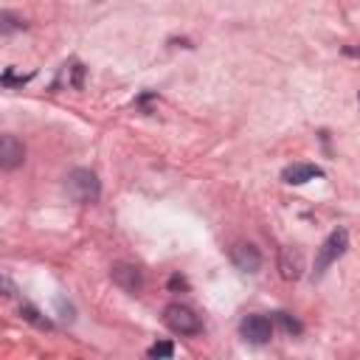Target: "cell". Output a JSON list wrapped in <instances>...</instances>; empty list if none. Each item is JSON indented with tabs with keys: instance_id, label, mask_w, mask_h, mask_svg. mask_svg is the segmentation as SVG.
Listing matches in <instances>:
<instances>
[{
	"instance_id": "6da1fadb",
	"label": "cell",
	"mask_w": 360,
	"mask_h": 360,
	"mask_svg": "<svg viewBox=\"0 0 360 360\" xmlns=\"http://www.w3.org/2000/svg\"><path fill=\"white\" fill-rule=\"evenodd\" d=\"M65 186H68V194L82 205L96 202L101 194V183H98L96 172H90V169H73L65 180Z\"/></svg>"
},
{
	"instance_id": "7a4b0ae2",
	"label": "cell",
	"mask_w": 360,
	"mask_h": 360,
	"mask_svg": "<svg viewBox=\"0 0 360 360\" xmlns=\"http://www.w3.org/2000/svg\"><path fill=\"white\" fill-rule=\"evenodd\" d=\"M346 248H349V233H346L343 228H335V231L323 239V245H321V250H318V259H315V276H323L326 267H329L332 262H338V259L346 253Z\"/></svg>"
},
{
	"instance_id": "3957f363",
	"label": "cell",
	"mask_w": 360,
	"mask_h": 360,
	"mask_svg": "<svg viewBox=\"0 0 360 360\" xmlns=\"http://www.w3.org/2000/svg\"><path fill=\"white\" fill-rule=\"evenodd\" d=\"M163 323L177 335H197L200 332V315H194L186 304H169L163 309Z\"/></svg>"
},
{
	"instance_id": "277c9868",
	"label": "cell",
	"mask_w": 360,
	"mask_h": 360,
	"mask_svg": "<svg viewBox=\"0 0 360 360\" xmlns=\"http://www.w3.org/2000/svg\"><path fill=\"white\" fill-rule=\"evenodd\" d=\"M239 332H242V338H245L248 343L262 346V343H267V340L273 338V323H270V318H267V315L253 312V315H245V318H242Z\"/></svg>"
},
{
	"instance_id": "5b68a950",
	"label": "cell",
	"mask_w": 360,
	"mask_h": 360,
	"mask_svg": "<svg viewBox=\"0 0 360 360\" xmlns=\"http://www.w3.org/2000/svg\"><path fill=\"white\" fill-rule=\"evenodd\" d=\"M110 276H112V284H115V287H121V290H124V292H129V295H138V292H141V287H143V276H141V270H138L135 264L118 262V264H112Z\"/></svg>"
},
{
	"instance_id": "8992f818",
	"label": "cell",
	"mask_w": 360,
	"mask_h": 360,
	"mask_svg": "<svg viewBox=\"0 0 360 360\" xmlns=\"http://www.w3.org/2000/svg\"><path fill=\"white\" fill-rule=\"evenodd\" d=\"M231 262H233L236 270H242V273H256V270L262 267V253H259L253 245H248V242H236V245L231 248Z\"/></svg>"
},
{
	"instance_id": "52a82bcc",
	"label": "cell",
	"mask_w": 360,
	"mask_h": 360,
	"mask_svg": "<svg viewBox=\"0 0 360 360\" xmlns=\"http://www.w3.org/2000/svg\"><path fill=\"white\" fill-rule=\"evenodd\" d=\"M22 160H25V146H22L14 135H3V138H0V166H3L6 172H11V169H17Z\"/></svg>"
},
{
	"instance_id": "ba28073f",
	"label": "cell",
	"mask_w": 360,
	"mask_h": 360,
	"mask_svg": "<svg viewBox=\"0 0 360 360\" xmlns=\"http://www.w3.org/2000/svg\"><path fill=\"white\" fill-rule=\"evenodd\" d=\"M278 270H281V278H287V281L301 278V273H304V256H301V250L281 248V253H278Z\"/></svg>"
},
{
	"instance_id": "9c48e42d",
	"label": "cell",
	"mask_w": 360,
	"mask_h": 360,
	"mask_svg": "<svg viewBox=\"0 0 360 360\" xmlns=\"http://www.w3.org/2000/svg\"><path fill=\"white\" fill-rule=\"evenodd\" d=\"M315 177H323V172L315 163H292V166H287L281 172V180L287 186H304V183H309Z\"/></svg>"
},
{
	"instance_id": "30bf717a",
	"label": "cell",
	"mask_w": 360,
	"mask_h": 360,
	"mask_svg": "<svg viewBox=\"0 0 360 360\" xmlns=\"http://www.w3.org/2000/svg\"><path fill=\"white\" fill-rule=\"evenodd\" d=\"M20 315H22L28 323L39 326V329H51V321H48V318H42V315H39V309H34L31 304H22V307H20Z\"/></svg>"
},
{
	"instance_id": "8fae6325",
	"label": "cell",
	"mask_w": 360,
	"mask_h": 360,
	"mask_svg": "<svg viewBox=\"0 0 360 360\" xmlns=\"http://www.w3.org/2000/svg\"><path fill=\"white\" fill-rule=\"evenodd\" d=\"M62 79H65L70 87H82V79H84V68H82L79 62H70V65H65V73H62Z\"/></svg>"
},
{
	"instance_id": "7c38bea8",
	"label": "cell",
	"mask_w": 360,
	"mask_h": 360,
	"mask_svg": "<svg viewBox=\"0 0 360 360\" xmlns=\"http://www.w3.org/2000/svg\"><path fill=\"white\" fill-rule=\"evenodd\" d=\"M276 318H278V323L284 326V332H287V335H301V323H298L290 312H276Z\"/></svg>"
},
{
	"instance_id": "4fadbf2b",
	"label": "cell",
	"mask_w": 360,
	"mask_h": 360,
	"mask_svg": "<svg viewBox=\"0 0 360 360\" xmlns=\"http://www.w3.org/2000/svg\"><path fill=\"white\" fill-rule=\"evenodd\" d=\"M146 354H149V357H172V354H174V346H172L169 340H160V343H152Z\"/></svg>"
},
{
	"instance_id": "5bb4252c",
	"label": "cell",
	"mask_w": 360,
	"mask_h": 360,
	"mask_svg": "<svg viewBox=\"0 0 360 360\" xmlns=\"http://www.w3.org/2000/svg\"><path fill=\"white\" fill-rule=\"evenodd\" d=\"M0 20H3V34H11L14 28H22V22H20V20H14V14H11V11H3V14H0Z\"/></svg>"
},
{
	"instance_id": "9a60e30c",
	"label": "cell",
	"mask_w": 360,
	"mask_h": 360,
	"mask_svg": "<svg viewBox=\"0 0 360 360\" xmlns=\"http://www.w3.org/2000/svg\"><path fill=\"white\" fill-rule=\"evenodd\" d=\"M343 53L346 56H360V45H349V48H343Z\"/></svg>"
},
{
	"instance_id": "2e32d148",
	"label": "cell",
	"mask_w": 360,
	"mask_h": 360,
	"mask_svg": "<svg viewBox=\"0 0 360 360\" xmlns=\"http://www.w3.org/2000/svg\"><path fill=\"white\" fill-rule=\"evenodd\" d=\"M169 284H172V287H186V281H183V278H180V276H174V278H172V281H169Z\"/></svg>"
},
{
	"instance_id": "e0dca14e",
	"label": "cell",
	"mask_w": 360,
	"mask_h": 360,
	"mask_svg": "<svg viewBox=\"0 0 360 360\" xmlns=\"http://www.w3.org/2000/svg\"><path fill=\"white\" fill-rule=\"evenodd\" d=\"M357 104H360V93H357Z\"/></svg>"
}]
</instances>
